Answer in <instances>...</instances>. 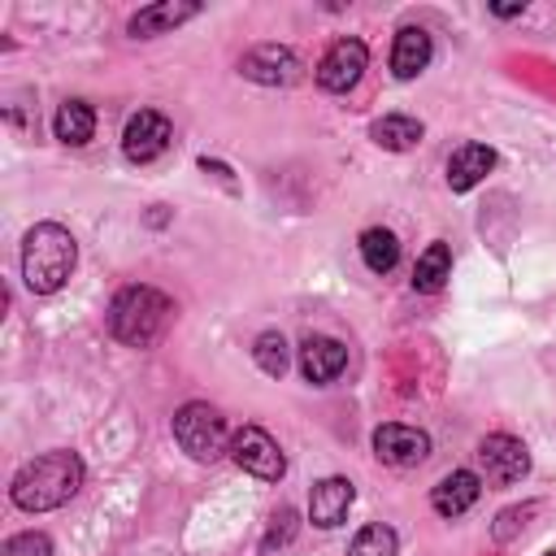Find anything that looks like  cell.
Returning <instances> with one entry per match:
<instances>
[{
  "instance_id": "cell-1",
  "label": "cell",
  "mask_w": 556,
  "mask_h": 556,
  "mask_svg": "<svg viewBox=\"0 0 556 556\" xmlns=\"http://www.w3.org/2000/svg\"><path fill=\"white\" fill-rule=\"evenodd\" d=\"M83 473H87V469H83V456L56 447V452H43V456L26 460V465L13 473L9 495H13V504H17L22 513H48V508H61L65 500L78 495Z\"/></svg>"
},
{
  "instance_id": "cell-2",
  "label": "cell",
  "mask_w": 556,
  "mask_h": 556,
  "mask_svg": "<svg viewBox=\"0 0 556 556\" xmlns=\"http://www.w3.org/2000/svg\"><path fill=\"white\" fill-rule=\"evenodd\" d=\"M78 265V243L65 226L56 222H39L26 230L22 239V282L35 291V295H52L70 282Z\"/></svg>"
},
{
  "instance_id": "cell-3",
  "label": "cell",
  "mask_w": 556,
  "mask_h": 556,
  "mask_svg": "<svg viewBox=\"0 0 556 556\" xmlns=\"http://www.w3.org/2000/svg\"><path fill=\"white\" fill-rule=\"evenodd\" d=\"M169 317H174V300H169L165 291H156V287H143V282L122 287V291L113 295V304H109V330H113V339H122L126 348H148V343H156V339L165 334Z\"/></svg>"
},
{
  "instance_id": "cell-4",
  "label": "cell",
  "mask_w": 556,
  "mask_h": 556,
  "mask_svg": "<svg viewBox=\"0 0 556 556\" xmlns=\"http://www.w3.org/2000/svg\"><path fill=\"white\" fill-rule=\"evenodd\" d=\"M174 439L178 447L191 456V460H217L222 452H230V434H226V421L213 404L204 400H191L174 413Z\"/></svg>"
},
{
  "instance_id": "cell-5",
  "label": "cell",
  "mask_w": 556,
  "mask_h": 556,
  "mask_svg": "<svg viewBox=\"0 0 556 556\" xmlns=\"http://www.w3.org/2000/svg\"><path fill=\"white\" fill-rule=\"evenodd\" d=\"M230 460H235L243 473L261 478V482H278V478L287 473L282 447H278V443L269 439V430H261V426H239V430L230 434Z\"/></svg>"
},
{
  "instance_id": "cell-6",
  "label": "cell",
  "mask_w": 556,
  "mask_h": 556,
  "mask_svg": "<svg viewBox=\"0 0 556 556\" xmlns=\"http://www.w3.org/2000/svg\"><path fill=\"white\" fill-rule=\"evenodd\" d=\"M365 65H369V48L361 39H334L326 48V56L317 61V87L343 96V91H352L361 83Z\"/></svg>"
},
{
  "instance_id": "cell-7",
  "label": "cell",
  "mask_w": 556,
  "mask_h": 556,
  "mask_svg": "<svg viewBox=\"0 0 556 556\" xmlns=\"http://www.w3.org/2000/svg\"><path fill=\"white\" fill-rule=\"evenodd\" d=\"M169 139H174L169 117H165V113H156V109H139V113H130V117H126L122 152H126V161L148 165V161H156V156L169 148Z\"/></svg>"
},
{
  "instance_id": "cell-8",
  "label": "cell",
  "mask_w": 556,
  "mask_h": 556,
  "mask_svg": "<svg viewBox=\"0 0 556 556\" xmlns=\"http://www.w3.org/2000/svg\"><path fill=\"white\" fill-rule=\"evenodd\" d=\"M478 465L495 486H513V482H521L530 473V452L513 434H486L478 443Z\"/></svg>"
},
{
  "instance_id": "cell-9",
  "label": "cell",
  "mask_w": 556,
  "mask_h": 556,
  "mask_svg": "<svg viewBox=\"0 0 556 556\" xmlns=\"http://www.w3.org/2000/svg\"><path fill=\"white\" fill-rule=\"evenodd\" d=\"M239 74L265 87H291L300 78V56L282 43H256L239 56Z\"/></svg>"
},
{
  "instance_id": "cell-10",
  "label": "cell",
  "mask_w": 556,
  "mask_h": 556,
  "mask_svg": "<svg viewBox=\"0 0 556 556\" xmlns=\"http://www.w3.org/2000/svg\"><path fill=\"white\" fill-rule=\"evenodd\" d=\"M374 456L382 465H395V469H408V465H421L430 456V434L417 430V426H400V421H387L374 430Z\"/></svg>"
},
{
  "instance_id": "cell-11",
  "label": "cell",
  "mask_w": 556,
  "mask_h": 556,
  "mask_svg": "<svg viewBox=\"0 0 556 556\" xmlns=\"http://www.w3.org/2000/svg\"><path fill=\"white\" fill-rule=\"evenodd\" d=\"M352 500H356V486H352L348 478L330 473V478L313 482V491H308V521L321 526V530H334V526L348 521Z\"/></svg>"
},
{
  "instance_id": "cell-12",
  "label": "cell",
  "mask_w": 556,
  "mask_h": 556,
  "mask_svg": "<svg viewBox=\"0 0 556 556\" xmlns=\"http://www.w3.org/2000/svg\"><path fill=\"white\" fill-rule=\"evenodd\" d=\"M343 369H348V348H343L339 339H330V334H308V339L300 343V374H304L308 382L326 387V382H334Z\"/></svg>"
},
{
  "instance_id": "cell-13",
  "label": "cell",
  "mask_w": 556,
  "mask_h": 556,
  "mask_svg": "<svg viewBox=\"0 0 556 556\" xmlns=\"http://www.w3.org/2000/svg\"><path fill=\"white\" fill-rule=\"evenodd\" d=\"M478 495H482V478H478L473 469H452V473L439 478V486L430 491V508H434L439 517H460V513H469V508L478 504Z\"/></svg>"
},
{
  "instance_id": "cell-14",
  "label": "cell",
  "mask_w": 556,
  "mask_h": 556,
  "mask_svg": "<svg viewBox=\"0 0 556 556\" xmlns=\"http://www.w3.org/2000/svg\"><path fill=\"white\" fill-rule=\"evenodd\" d=\"M430 56H434L430 35H426L421 26H404V30L395 35V43H391V74L408 83V78H417V74L430 65Z\"/></svg>"
},
{
  "instance_id": "cell-15",
  "label": "cell",
  "mask_w": 556,
  "mask_h": 556,
  "mask_svg": "<svg viewBox=\"0 0 556 556\" xmlns=\"http://www.w3.org/2000/svg\"><path fill=\"white\" fill-rule=\"evenodd\" d=\"M491 169H495V152H491L486 143H460V148L447 156V187H452V191H469V187H478Z\"/></svg>"
},
{
  "instance_id": "cell-16",
  "label": "cell",
  "mask_w": 556,
  "mask_h": 556,
  "mask_svg": "<svg viewBox=\"0 0 556 556\" xmlns=\"http://www.w3.org/2000/svg\"><path fill=\"white\" fill-rule=\"evenodd\" d=\"M195 13H200V4H191V0H161V4L139 9V13L126 22V30H130L135 39H152V35H165L169 26L195 17Z\"/></svg>"
},
{
  "instance_id": "cell-17",
  "label": "cell",
  "mask_w": 556,
  "mask_h": 556,
  "mask_svg": "<svg viewBox=\"0 0 556 556\" xmlns=\"http://www.w3.org/2000/svg\"><path fill=\"white\" fill-rule=\"evenodd\" d=\"M421 135H426V126L417 117H408V113H387V117H378L369 126V139L378 148H387V152H408V148L421 143Z\"/></svg>"
},
{
  "instance_id": "cell-18",
  "label": "cell",
  "mask_w": 556,
  "mask_h": 556,
  "mask_svg": "<svg viewBox=\"0 0 556 556\" xmlns=\"http://www.w3.org/2000/svg\"><path fill=\"white\" fill-rule=\"evenodd\" d=\"M52 130H56L61 143L83 148V143L96 135V113H91V104H87V100H65V104L56 109V117H52Z\"/></svg>"
},
{
  "instance_id": "cell-19",
  "label": "cell",
  "mask_w": 556,
  "mask_h": 556,
  "mask_svg": "<svg viewBox=\"0 0 556 556\" xmlns=\"http://www.w3.org/2000/svg\"><path fill=\"white\" fill-rule=\"evenodd\" d=\"M361 261L374 269V274H391L395 269V261H400V239H395V230H387V226H369V230H361Z\"/></svg>"
},
{
  "instance_id": "cell-20",
  "label": "cell",
  "mask_w": 556,
  "mask_h": 556,
  "mask_svg": "<svg viewBox=\"0 0 556 556\" xmlns=\"http://www.w3.org/2000/svg\"><path fill=\"white\" fill-rule=\"evenodd\" d=\"M447 278H452V248L447 243H430L413 265V287L417 291H439Z\"/></svg>"
},
{
  "instance_id": "cell-21",
  "label": "cell",
  "mask_w": 556,
  "mask_h": 556,
  "mask_svg": "<svg viewBox=\"0 0 556 556\" xmlns=\"http://www.w3.org/2000/svg\"><path fill=\"white\" fill-rule=\"evenodd\" d=\"M252 361L261 365V374L269 378H282L291 369V352H287V339L278 330H261L256 343H252Z\"/></svg>"
},
{
  "instance_id": "cell-22",
  "label": "cell",
  "mask_w": 556,
  "mask_h": 556,
  "mask_svg": "<svg viewBox=\"0 0 556 556\" xmlns=\"http://www.w3.org/2000/svg\"><path fill=\"white\" fill-rule=\"evenodd\" d=\"M395 547H400L395 530H391V526H382V521H369L365 530H356V539H352L348 556H395Z\"/></svg>"
},
{
  "instance_id": "cell-23",
  "label": "cell",
  "mask_w": 556,
  "mask_h": 556,
  "mask_svg": "<svg viewBox=\"0 0 556 556\" xmlns=\"http://www.w3.org/2000/svg\"><path fill=\"white\" fill-rule=\"evenodd\" d=\"M291 539H295V508H278V513L269 517V530H265L261 547L274 552V547H287Z\"/></svg>"
},
{
  "instance_id": "cell-24",
  "label": "cell",
  "mask_w": 556,
  "mask_h": 556,
  "mask_svg": "<svg viewBox=\"0 0 556 556\" xmlns=\"http://www.w3.org/2000/svg\"><path fill=\"white\" fill-rule=\"evenodd\" d=\"M0 556H52V543H48V534L26 530V534H13Z\"/></svg>"
},
{
  "instance_id": "cell-25",
  "label": "cell",
  "mask_w": 556,
  "mask_h": 556,
  "mask_svg": "<svg viewBox=\"0 0 556 556\" xmlns=\"http://www.w3.org/2000/svg\"><path fill=\"white\" fill-rule=\"evenodd\" d=\"M526 513H530V508H508V513H500V526H495V539H500V543H504V539H513V530H517L513 521H517V517H526Z\"/></svg>"
},
{
  "instance_id": "cell-26",
  "label": "cell",
  "mask_w": 556,
  "mask_h": 556,
  "mask_svg": "<svg viewBox=\"0 0 556 556\" xmlns=\"http://www.w3.org/2000/svg\"><path fill=\"white\" fill-rule=\"evenodd\" d=\"M521 9H526V4H495V9H491V13H495V17H517V13H521Z\"/></svg>"
},
{
  "instance_id": "cell-27",
  "label": "cell",
  "mask_w": 556,
  "mask_h": 556,
  "mask_svg": "<svg viewBox=\"0 0 556 556\" xmlns=\"http://www.w3.org/2000/svg\"><path fill=\"white\" fill-rule=\"evenodd\" d=\"M543 556H556V547H547V552H543Z\"/></svg>"
}]
</instances>
